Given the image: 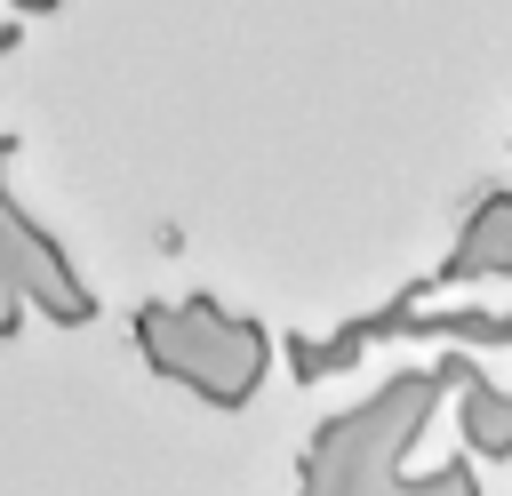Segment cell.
Returning a JSON list of instances; mask_svg holds the SVG:
<instances>
[{"label": "cell", "mask_w": 512, "mask_h": 496, "mask_svg": "<svg viewBox=\"0 0 512 496\" xmlns=\"http://www.w3.org/2000/svg\"><path fill=\"white\" fill-rule=\"evenodd\" d=\"M16 8H32V16H40V8H64V0H16Z\"/></svg>", "instance_id": "cell-3"}, {"label": "cell", "mask_w": 512, "mask_h": 496, "mask_svg": "<svg viewBox=\"0 0 512 496\" xmlns=\"http://www.w3.org/2000/svg\"><path fill=\"white\" fill-rule=\"evenodd\" d=\"M16 304H24V272H16V248H8V232H0V336L16 328Z\"/></svg>", "instance_id": "cell-2"}, {"label": "cell", "mask_w": 512, "mask_h": 496, "mask_svg": "<svg viewBox=\"0 0 512 496\" xmlns=\"http://www.w3.org/2000/svg\"><path fill=\"white\" fill-rule=\"evenodd\" d=\"M136 344L168 384H192L216 408H240L264 384V328L232 320L224 304L192 296V304H144L136 312Z\"/></svg>", "instance_id": "cell-1"}]
</instances>
